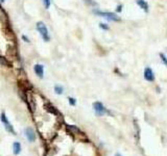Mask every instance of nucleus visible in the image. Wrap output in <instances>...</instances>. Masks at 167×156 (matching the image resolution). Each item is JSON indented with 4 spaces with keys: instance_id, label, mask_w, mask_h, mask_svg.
<instances>
[{
    "instance_id": "obj_2",
    "label": "nucleus",
    "mask_w": 167,
    "mask_h": 156,
    "mask_svg": "<svg viewBox=\"0 0 167 156\" xmlns=\"http://www.w3.org/2000/svg\"><path fill=\"white\" fill-rule=\"evenodd\" d=\"M93 13L95 14V15H98L100 16V17L102 18H106L107 20H109V21H120V18L118 17V16L116 15V14L114 13H109V12H100V11H97V10H94Z\"/></svg>"
},
{
    "instance_id": "obj_21",
    "label": "nucleus",
    "mask_w": 167,
    "mask_h": 156,
    "mask_svg": "<svg viewBox=\"0 0 167 156\" xmlns=\"http://www.w3.org/2000/svg\"><path fill=\"white\" fill-rule=\"evenodd\" d=\"M115 156H122L120 154V153H116V154H115Z\"/></svg>"
},
{
    "instance_id": "obj_11",
    "label": "nucleus",
    "mask_w": 167,
    "mask_h": 156,
    "mask_svg": "<svg viewBox=\"0 0 167 156\" xmlns=\"http://www.w3.org/2000/svg\"><path fill=\"white\" fill-rule=\"evenodd\" d=\"M66 128H67V131H68L69 133H77V134L78 133H82V131L74 125H66Z\"/></svg>"
},
{
    "instance_id": "obj_15",
    "label": "nucleus",
    "mask_w": 167,
    "mask_h": 156,
    "mask_svg": "<svg viewBox=\"0 0 167 156\" xmlns=\"http://www.w3.org/2000/svg\"><path fill=\"white\" fill-rule=\"evenodd\" d=\"M68 101H69V104L70 105H72V106H74L76 104V100L74 98H72V97H69L68 98Z\"/></svg>"
},
{
    "instance_id": "obj_1",
    "label": "nucleus",
    "mask_w": 167,
    "mask_h": 156,
    "mask_svg": "<svg viewBox=\"0 0 167 156\" xmlns=\"http://www.w3.org/2000/svg\"><path fill=\"white\" fill-rule=\"evenodd\" d=\"M36 27H37V30L39 31L42 39L44 40L45 42H49V41H50V35H49V31H48V29H47L44 22H42V21L38 22Z\"/></svg>"
},
{
    "instance_id": "obj_14",
    "label": "nucleus",
    "mask_w": 167,
    "mask_h": 156,
    "mask_svg": "<svg viewBox=\"0 0 167 156\" xmlns=\"http://www.w3.org/2000/svg\"><path fill=\"white\" fill-rule=\"evenodd\" d=\"M43 3H44V6H45V8H50V3H51V1L50 0H43Z\"/></svg>"
},
{
    "instance_id": "obj_10",
    "label": "nucleus",
    "mask_w": 167,
    "mask_h": 156,
    "mask_svg": "<svg viewBox=\"0 0 167 156\" xmlns=\"http://www.w3.org/2000/svg\"><path fill=\"white\" fill-rule=\"evenodd\" d=\"M137 1V4L140 6V8H142V10H144L145 12H148V8H150V6H148V3L145 1V0H136Z\"/></svg>"
},
{
    "instance_id": "obj_12",
    "label": "nucleus",
    "mask_w": 167,
    "mask_h": 156,
    "mask_svg": "<svg viewBox=\"0 0 167 156\" xmlns=\"http://www.w3.org/2000/svg\"><path fill=\"white\" fill-rule=\"evenodd\" d=\"M55 92L58 95L63 94V92H64V87H63L62 85H55Z\"/></svg>"
},
{
    "instance_id": "obj_7",
    "label": "nucleus",
    "mask_w": 167,
    "mask_h": 156,
    "mask_svg": "<svg viewBox=\"0 0 167 156\" xmlns=\"http://www.w3.org/2000/svg\"><path fill=\"white\" fill-rule=\"evenodd\" d=\"M33 71H35L36 75L39 76L40 78H43V76H44V66L41 64H37L33 67Z\"/></svg>"
},
{
    "instance_id": "obj_20",
    "label": "nucleus",
    "mask_w": 167,
    "mask_h": 156,
    "mask_svg": "<svg viewBox=\"0 0 167 156\" xmlns=\"http://www.w3.org/2000/svg\"><path fill=\"white\" fill-rule=\"evenodd\" d=\"M121 8H122V5H118V8H117V12H121Z\"/></svg>"
},
{
    "instance_id": "obj_17",
    "label": "nucleus",
    "mask_w": 167,
    "mask_h": 156,
    "mask_svg": "<svg viewBox=\"0 0 167 156\" xmlns=\"http://www.w3.org/2000/svg\"><path fill=\"white\" fill-rule=\"evenodd\" d=\"M160 56H161V57H162V62L164 63V65L167 66V58H166V56L164 55L163 53H161V54H160Z\"/></svg>"
},
{
    "instance_id": "obj_16",
    "label": "nucleus",
    "mask_w": 167,
    "mask_h": 156,
    "mask_svg": "<svg viewBox=\"0 0 167 156\" xmlns=\"http://www.w3.org/2000/svg\"><path fill=\"white\" fill-rule=\"evenodd\" d=\"M84 1H85V3L89 4V5H96V2L94 0H84Z\"/></svg>"
},
{
    "instance_id": "obj_5",
    "label": "nucleus",
    "mask_w": 167,
    "mask_h": 156,
    "mask_svg": "<svg viewBox=\"0 0 167 156\" xmlns=\"http://www.w3.org/2000/svg\"><path fill=\"white\" fill-rule=\"evenodd\" d=\"M24 134H25L27 141L30 142V143H33V142L36 141V133H35V131H33V128L27 127L25 129V131H24Z\"/></svg>"
},
{
    "instance_id": "obj_9",
    "label": "nucleus",
    "mask_w": 167,
    "mask_h": 156,
    "mask_svg": "<svg viewBox=\"0 0 167 156\" xmlns=\"http://www.w3.org/2000/svg\"><path fill=\"white\" fill-rule=\"evenodd\" d=\"M46 109L48 110L49 112H51L52 115H55V116H60L61 117V114H60V112H58V109L55 107V106H52L51 104H47L46 105Z\"/></svg>"
},
{
    "instance_id": "obj_4",
    "label": "nucleus",
    "mask_w": 167,
    "mask_h": 156,
    "mask_svg": "<svg viewBox=\"0 0 167 156\" xmlns=\"http://www.w3.org/2000/svg\"><path fill=\"white\" fill-rule=\"evenodd\" d=\"M0 119H1V122L2 124H3L4 128H5V130H8L10 133H12V134H16V131L14 129V127H13V125L11 124V122L8 121V117H6V115L4 114V112H2L1 116H0Z\"/></svg>"
},
{
    "instance_id": "obj_18",
    "label": "nucleus",
    "mask_w": 167,
    "mask_h": 156,
    "mask_svg": "<svg viewBox=\"0 0 167 156\" xmlns=\"http://www.w3.org/2000/svg\"><path fill=\"white\" fill-rule=\"evenodd\" d=\"M99 27H100V28H102V29H106V30H108V29H109V26H108L107 24H103V23L99 24Z\"/></svg>"
},
{
    "instance_id": "obj_22",
    "label": "nucleus",
    "mask_w": 167,
    "mask_h": 156,
    "mask_svg": "<svg viewBox=\"0 0 167 156\" xmlns=\"http://www.w3.org/2000/svg\"><path fill=\"white\" fill-rule=\"evenodd\" d=\"M5 1V0H0V2H4Z\"/></svg>"
},
{
    "instance_id": "obj_13",
    "label": "nucleus",
    "mask_w": 167,
    "mask_h": 156,
    "mask_svg": "<svg viewBox=\"0 0 167 156\" xmlns=\"http://www.w3.org/2000/svg\"><path fill=\"white\" fill-rule=\"evenodd\" d=\"M0 64L3 65V66H8V67H11V64L8 62V60L4 57H2V56H0Z\"/></svg>"
},
{
    "instance_id": "obj_19",
    "label": "nucleus",
    "mask_w": 167,
    "mask_h": 156,
    "mask_svg": "<svg viewBox=\"0 0 167 156\" xmlns=\"http://www.w3.org/2000/svg\"><path fill=\"white\" fill-rule=\"evenodd\" d=\"M22 39H23L24 41H25L26 43H29V40H28V38L26 37V35H22Z\"/></svg>"
},
{
    "instance_id": "obj_3",
    "label": "nucleus",
    "mask_w": 167,
    "mask_h": 156,
    "mask_svg": "<svg viewBox=\"0 0 167 156\" xmlns=\"http://www.w3.org/2000/svg\"><path fill=\"white\" fill-rule=\"evenodd\" d=\"M93 109L94 112H95V115L98 117H102L103 115L107 114V108L105 107V105H103L101 102H99V101H96V102L93 103Z\"/></svg>"
},
{
    "instance_id": "obj_8",
    "label": "nucleus",
    "mask_w": 167,
    "mask_h": 156,
    "mask_svg": "<svg viewBox=\"0 0 167 156\" xmlns=\"http://www.w3.org/2000/svg\"><path fill=\"white\" fill-rule=\"evenodd\" d=\"M21 150H22L21 144H20L19 142H15V143L13 144V152H14V154H15V155L20 154Z\"/></svg>"
},
{
    "instance_id": "obj_6",
    "label": "nucleus",
    "mask_w": 167,
    "mask_h": 156,
    "mask_svg": "<svg viewBox=\"0 0 167 156\" xmlns=\"http://www.w3.org/2000/svg\"><path fill=\"white\" fill-rule=\"evenodd\" d=\"M144 79L150 81V82L155 80V74H153V71L150 67L145 68V70H144Z\"/></svg>"
}]
</instances>
